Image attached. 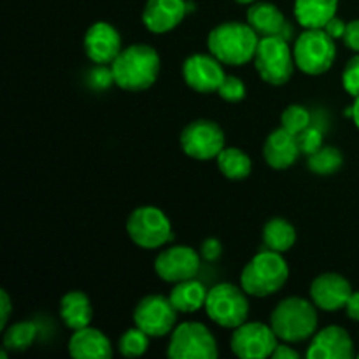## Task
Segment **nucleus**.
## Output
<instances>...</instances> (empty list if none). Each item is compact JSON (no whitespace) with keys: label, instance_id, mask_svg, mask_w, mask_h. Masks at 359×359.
<instances>
[{"label":"nucleus","instance_id":"obj_1","mask_svg":"<svg viewBox=\"0 0 359 359\" xmlns=\"http://www.w3.org/2000/svg\"><path fill=\"white\" fill-rule=\"evenodd\" d=\"M114 83L121 90L142 91L153 86L160 72V56L156 49L147 44H133L121 49L112 62Z\"/></svg>","mask_w":359,"mask_h":359},{"label":"nucleus","instance_id":"obj_2","mask_svg":"<svg viewBox=\"0 0 359 359\" xmlns=\"http://www.w3.org/2000/svg\"><path fill=\"white\" fill-rule=\"evenodd\" d=\"M259 35L249 23L228 21L214 28L207 37V48L224 65H245L255 60Z\"/></svg>","mask_w":359,"mask_h":359},{"label":"nucleus","instance_id":"obj_3","mask_svg":"<svg viewBox=\"0 0 359 359\" xmlns=\"http://www.w3.org/2000/svg\"><path fill=\"white\" fill-rule=\"evenodd\" d=\"M270 326L280 340L298 344L311 339L318 328V312L304 298H286L272 312Z\"/></svg>","mask_w":359,"mask_h":359},{"label":"nucleus","instance_id":"obj_4","mask_svg":"<svg viewBox=\"0 0 359 359\" xmlns=\"http://www.w3.org/2000/svg\"><path fill=\"white\" fill-rule=\"evenodd\" d=\"M290 269L280 252L265 251L258 252L242 270V290L252 297H269L277 293L286 284Z\"/></svg>","mask_w":359,"mask_h":359},{"label":"nucleus","instance_id":"obj_5","mask_svg":"<svg viewBox=\"0 0 359 359\" xmlns=\"http://www.w3.org/2000/svg\"><path fill=\"white\" fill-rule=\"evenodd\" d=\"M294 63L298 69L311 76L330 70L337 56L335 39L323 28H307L294 42Z\"/></svg>","mask_w":359,"mask_h":359},{"label":"nucleus","instance_id":"obj_6","mask_svg":"<svg viewBox=\"0 0 359 359\" xmlns=\"http://www.w3.org/2000/svg\"><path fill=\"white\" fill-rule=\"evenodd\" d=\"M255 65L262 79L269 84L279 86L287 83L294 67V56L287 44V39H284L283 35L259 37Z\"/></svg>","mask_w":359,"mask_h":359},{"label":"nucleus","instance_id":"obj_7","mask_svg":"<svg viewBox=\"0 0 359 359\" xmlns=\"http://www.w3.org/2000/svg\"><path fill=\"white\" fill-rule=\"evenodd\" d=\"M207 316L223 328H238L248 321L249 304L245 294L233 284H217L205 300Z\"/></svg>","mask_w":359,"mask_h":359},{"label":"nucleus","instance_id":"obj_8","mask_svg":"<svg viewBox=\"0 0 359 359\" xmlns=\"http://www.w3.org/2000/svg\"><path fill=\"white\" fill-rule=\"evenodd\" d=\"M130 238L139 248L156 249L172 238V224L156 207H139L126 221Z\"/></svg>","mask_w":359,"mask_h":359},{"label":"nucleus","instance_id":"obj_9","mask_svg":"<svg viewBox=\"0 0 359 359\" xmlns=\"http://www.w3.org/2000/svg\"><path fill=\"white\" fill-rule=\"evenodd\" d=\"M167 354L172 359H216L217 346L202 323H182L172 332Z\"/></svg>","mask_w":359,"mask_h":359},{"label":"nucleus","instance_id":"obj_10","mask_svg":"<svg viewBox=\"0 0 359 359\" xmlns=\"http://www.w3.org/2000/svg\"><path fill=\"white\" fill-rule=\"evenodd\" d=\"M181 146L195 160H210L224 149V133L214 121L196 119L182 130Z\"/></svg>","mask_w":359,"mask_h":359},{"label":"nucleus","instance_id":"obj_11","mask_svg":"<svg viewBox=\"0 0 359 359\" xmlns=\"http://www.w3.org/2000/svg\"><path fill=\"white\" fill-rule=\"evenodd\" d=\"M279 337L263 323H244L235 328L231 335V351L235 356L244 359H259L272 356Z\"/></svg>","mask_w":359,"mask_h":359},{"label":"nucleus","instance_id":"obj_12","mask_svg":"<svg viewBox=\"0 0 359 359\" xmlns=\"http://www.w3.org/2000/svg\"><path fill=\"white\" fill-rule=\"evenodd\" d=\"M177 319V309L170 298L151 294L142 298L133 312V321L149 337H165L172 332Z\"/></svg>","mask_w":359,"mask_h":359},{"label":"nucleus","instance_id":"obj_13","mask_svg":"<svg viewBox=\"0 0 359 359\" xmlns=\"http://www.w3.org/2000/svg\"><path fill=\"white\" fill-rule=\"evenodd\" d=\"M154 270L167 283L195 279L200 270V258L188 245H174L158 255Z\"/></svg>","mask_w":359,"mask_h":359},{"label":"nucleus","instance_id":"obj_14","mask_svg":"<svg viewBox=\"0 0 359 359\" xmlns=\"http://www.w3.org/2000/svg\"><path fill=\"white\" fill-rule=\"evenodd\" d=\"M186 84L198 93H214L224 81L221 62L212 55H193L182 65Z\"/></svg>","mask_w":359,"mask_h":359},{"label":"nucleus","instance_id":"obj_15","mask_svg":"<svg viewBox=\"0 0 359 359\" xmlns=\"http://www.w3.org/2000/svg\"><path fill=\"white\" fill-rule=\"evenodd\" d=\"M84 49L91 62L97 65H109L121 53V37L112 25L98 21L88 28L84 35Z\"/></svg>","mask_w":359,"mask_h":359},{"label":"nucleus","instance_id":"obj_16","mask_svg":"<svg viewBox=\"0 0 359 359\" xmlns=\"http://www.w3.org/2000/svg\"><path fill=\"white\" fill-rule=\"evenodd\" d=\"M353 287L347 279L339 273H323L316 277L311 286L312 302L323 311H339L344 309L353 294Z\"/></svg>","mask_w":359,"mask_h":359},{"label":"nucleus","instance_id":"obj_17","mask_svg":"<svg viewBox=\"0 0 359 359\" xmlns=\"http://www.w3.org/2000/svg\"><path fill=\"white\" fill-rule=\"evenodd\" d=\"M353 356V339L340 326H328L316 333L307 349V358L311 359H351Z\"/></svg>","mask_w":359,"mask_h":359},{"label":"nucleus","instance_id":"obj_18","mask_svg":"<svg viewBox=\"0 0 359 359\" xmlns=\"http://www.w3.org/2000/svg\"><path fill=\"white\" fill-rule=\"evenodd\" d=\"M186 14V0H147L142 21L153 34H165L174 30Z\"/></svg>","mask_w":359,"mask_h":359},{"label":"nucleus","instance_id":"obj_19","mask_svg":"<svg viewBox=\"0 0 359 359\" xmlns=\"http://www.w3.org/2000/svg\"><path fill=\"white\" fill-rule=\"evenodd\" d=\"M300 153L302 149L300 142H298V135H293L283 126L270 133L265 147H263V156H265L266 163L272 168H277V170L291 167Z\"/></svg>","mask_w":359,"mask_h":359},{"label":"nucleus","instance_id":"obj_20","mask_svg":"<svg viewBox=\"0 0 359 359\" xmlns=\"http://www.w3.org/2000/svg\"><path fill=\"white\" fill-rule=\"evenodd\" d=\"M69 353L76 359H109L112 356V347L100 330L86 326L76 330L70 337Z\"/></svg>","mask_w":359,"mask_h":359},{"label":"nucleus","instance_id":"obj_21","mask_svg":"<svg viewBox=\"0 0 359 359\" xmlns=\"http://www.w3.org/2000/svg\"><path fill=\"white\" fill-rule=\"evenodd\" d=\"M248 23L259 37H272V35H283L287 39L290 25L284 20V14L277 9L273 4L258 2L252 4L248 11Z\"/></svg>","mask_w":359,"mask_h":359},{"label":"nucleus","instance_id":"obj_22","mask_svg":"<svg viewBox=\"0 0 359 359\" xmlns=\"http://www.w3.org/2000/svg\"><path fill=\"white\" fill-rule=\"evenodd\" d=\"M339 0H297L294 16L304 28H325L337 16Z\"/></svg>","mask_w":359,"mask_h":359},{"label":"nucleus","instance_id":"obj_23","mask_svg":"<svg viewBox=\"0 0 359 359\" xmlns=\"http://www.w3.org/2000/svg\"><path fill=\"white\" fill-rule=\"evenodd\" d=\"M60 316H62L63 323L69 326L70 330H81L90 326L91 316H93V311H91L90 300L84 293L81 291H70L65 297L62 298V304H60Z\"/></svg>","mask_w":359,"mask_h":359},{"label":"nucleus","instance_id":"obj_24","mask_svg":"<svg viewBox=\"0 0 359 359\" xmlns=\"http://www.w3.org/2000/svg\"><path fill=\"white\" fill-rule=\"evenodd\" d=\"M209 291L205 290L202 283H198L196 279H188L181 280V283H175L174 290L170 291V302L177 312H195L198 309L205 307V300Z\"/></svg>","mask_w":359,"mask_h":359},{"label":"nucleus","instance_id":"obj_25","mask_svg":"<svg viewBox=\"0 0 359 359\" xmlns=\"http://www.w3.org/2000/svg\"><path fill=\"white\" fill-rule=\"evenodd\" d=\"M294 241H297V231L283 217H273L263 228V242L270 251H287V249L293 248Z\"/></svg>","mask_w":359,"mask_h":359},{"label":"nucleus","instance_id":"obj_26","mask_svg":"<svg viewBox=\"0 0 359 359\" xmlns=\"http://www.w3.org/2000/svg\"><path fill=\"white\" fill-rule=\"evenodd\" d=\"M217 167L224 177L231 179V181H242L251 174L252 163L244 151L237 149V147H224L217 154Z\"/></svg>","mask_w":359,"mask_h":359},{"label":"nucleus","instance_id":"obj_27","mask_svg":"<svg viewBox=\"0 0 359 359\" xmlns=\"http://www.w3.org/2000/svg\"><path fill=\"white\" fill-rule=\"evenodd\" d=\"M342 153H340L337 147L332 146H321L316 153L311 154V158H309V168H311L314 174L319 175L335 174V172L342 167Z\"/></svg>","mask_w":359,"mask_h":359},{"label":"nucleus","instance_id":"obj_28","mask_svg":"<svg viewBox=\"0 0 359 359\" xmlns=\"http://www.w3.org/2000/svg\"><path fill=\"white\" fill-rule=\"evenodd\" d=\"M35 335H37V328L34 323L23 321L16 323L7 332L4 333V349L9 351H25L34 344Z\"/></svg>","mask_w":359,"mask_h":359},{"label":"nucleus","instance_id":"obj_29","mask_svg":"<svg viewBox=\"0 0 359 359\" xmlns=\"http://www.w3.org/2000/svg\"><path fill=\"white\" fill-rule=\"evenodd\" d=\"M149 346V335L146 332L135 326V328L128 330L119 339V353L125 358H139L142 356Z\"/></svg>","mask_w":359,"mask_h":359},{"label":"nucleus","instance_id":"obj_30","mask_svg":"<svg viewBox=\"0 0 359 359\" xmlns=\"http://www.w3.org/2000/svg\"><path fill=\"white\" fill-rule=\"evenodd\" d=\"M280 121H283V128H286L293 135H300L311 126V112L302 105H290L280 116Z\"/></svg>","mask_w":359,"mask_h":359},{"label":"nucleus","instance_id":"obj_31","mask_svg":"<svg viewBox=\"0 0 359 359\" xmlns=\"http://www.w3.org/2000/svg\"><path fill=\"white\" fill-rule=\"evenodd\" d=\"M217 93H219V97L224 98V100L238 102L245 97V84L242 83L238 77L226 76L223 83H221Z\"/></svg>","mask_w":359,"mask_h":359},{"label":"nucleus","instance_id":"obj_32","mask_svg":"<svg viewBox=\"0 0 359 359\" xmlns=\"http://www.w3.org/2000/svg\"><path fill=\"white\" fill-rule=\"evenodd\" d=\"M342 83L347 93H351L353 97H359V55L353 56L347 62L342 74Z\"/></svg>","mask_w":359,"mask_h":359},{"label":"nucleus","instance_id":"obj_33","mask_svg":"<svg viewBox=\"0 0 359 359\" xmlns=\"http://www.w3.org/2000/svg\"><path fill=\"white\" fill-rule=\"evenodd\" d=\"M298 142H300V149L304 151V153L312 154L321 147V133L316 128H311V126H309L305 132H302L300 135H298Z\"/></svg>","mask_w":359,"mask_h":359},{"label":"nucleus","instance_id":"obj_34","mask_svg":"<svg viewBox=\"0 0 359 359\" xmlns=\"http://www.w3.org/2000/svg\"><path fill=\"white\" fill-rule=\"evenodd\" d=\"M344 42H346L347 48L359 53V20L347 23L346 34H344Z\"/></svg>","mask_w":359,"mask_h":359},{"label":"nucleus","instance_id":"obj_35","mask_svg":"<svg viewBox=\"0 0 359 359\" xmlns=\"http://www.w3.org/2000/svg\"><path fill=\"white\" fill-rule=\"evenodd\" d=\"M221 252H223V248H221L219 241H216V238H207L202 244V256L207 262H216Z\"/></svg>","mask_w":359,"mask_h":359},{"label":"nucleus","instance_id":"obj_36","mask_svg":"<svg viewBox=\"0 0 359 359\" xmlns=\"http://www.w3.org/2000/svg\"><path fill=\"white\" fill-rule=\"evenodd\" d=\"M346 28H347V23H344L340 18L333 16L332 20H330L328 23L325 25V28H323V30H325L326 34H328L332 39H344Z\"/></svg>","mask_w":359,"mask_h":359},{"label":"nucleus","instance_id":"obj_37","mask_svg":"<svg viewBox=\"0 0 359 359\" xmlns=\"http://www.w3.org/2000/svg\"><path fill=\"white\" fill-rule=\"evenodd\" d=\"M91 79H93V84L98 88H105L114 81V76H112V70L104 69V67H98L91 72Z\"/></svg>","mask_w":359,"mask_h":359},{"label":"nucleus","instance_id":"obj_38","mask_svg":"<svg viewBox=\"0 0 359 359\" xmlns=\"http://www.w3.org/2000/svg\"><path fill=\"white\" fill-rule=\"evenodd\" d=\"M11 300H9V294L6 291H0V328H6L7 325V319L11 316Z\"/></svg>","mask_w":359,"mask_h":359},{"label":"nucleus","instance_id":"obj_39","mask_svg":"<svg viewBox=\"0 0 359 359\" xmlns=\"http://www.w3.org/2000/svg\"><path fill=\"white\" fill-rule=\"evenodd\" d=\"M272 358L273 359H298L300 358V354H298L294 349H291L290 346H279V344H277Z\"/></svg>","mask_w":359,"mask_h":359},{"label":"nucleus","instance_id":"obj_40","mask_svg":"<svg viewBox=\"0 0 359 359\" xmlns=\"http://www.w3.org/2000/svg\"><path fill=\"white\" fill-rule=\"evenodd\" d=\"M346 311H347V316H349L351 319H354V321L359 323V291L358 293L351 294L349 302H347V305H346Z\"/></svg>","mask_w":359,"mask_h":359},{"label":"nucleus","instance_id":"obj_41","mask_svg":"<svg viewBox=\"0 0 359 359\" xmlns=\"http://www.w3.org/2000/svg\"><path fill=\"white\" fill-rule=\"evenodd\" d=\"M353 119L359 128V97H356V102H354V105H353Z\"/></svg>","mask_w":359,"mask_h":359},{"label":"nucleus","instance_id":"obj_42","mask_svg":"<svg viewBox=\"0 0 359 359\" xmlns=\"http://www.w3.org/2000/svg\"><path fill=\"white\" fill-rule=\"evenodd\" d=\"M235 2H238V4H252V2H255V0H235Z\"/></svg>","mask_w":359,"mask_h":359}]
</instances>
